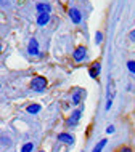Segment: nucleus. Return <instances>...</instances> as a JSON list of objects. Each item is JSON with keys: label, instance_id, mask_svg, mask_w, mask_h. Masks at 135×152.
Wrapping results in <instances>:
<instances>
[{"label": "nucleus", "instance_id": "1", "mask_svg": "<svg viewBox=\"0 0 135 152\" xmlns=\"http://www.w3.org/2000/svg\"><path fill=\"white\" fill-rule=\"evenodd\" d=\"M45 87H47L45 77H35V79H32V82H31V88L35 90V91H44Z\"/></svg>", "mask_w": 135, "mask_h": 152}, {"label": "nucleus", "instance_id": "2", "mask_svg": "<svg viewBox=\"0 0 135 152\" xmlns=\"http://www.w3.org/2000/svg\"><path fill=\"white\" fill-rule=\"evenodd\" d=\"M114 94H116V88H114V80H109V82H108V101H106V109H108V110H109V107L113 106Z\"/></svg>", "mask_w": 135, "mask_h": 152}, {"label": "nucleus", "instance_id": "3", "mask_svg": "<svg viewBox=\"0 0 135 152\" xmlns=\"http://www.w3.org/2000/svg\"><path fill=\"white\" fill-rule=\"evenodd\" d=\"M27 51H29L31 55H39V43H37V40H35V39H31Z\"/></svg>", "mask_w": 135, "mask_h": 152}, {"label": "nucleus", "instance_id": "4", "mask_svg": "<svg viewBox=\"0 0 135 152\" xmlns=\"http://www.w3.org/2000/svg\"><path fill=\"white\" fill-rule=\"evenodd\" d=\"M69 16H71V19L74 21L76 24L80 23V19H82V16H80V11L77 10V8H72L71 11H69Z\"/></svg>", "mask_w": 135, "mask_h": 152}, {"label": "nucleus", "instance_id": "5", "mask_svg": "<svg viewBox=\"0 0 135 152\" xmlns=\"http://www.w3.org/2000/svg\"><path fill=\"white\" fill-rule=\"evenodd\" d=\"M58 141H63V142H66V144H72V142H74V138L68 133H61V134H58Z\"/></svg>", "mask_w": 135, "mask_h": 152}, {"label": "nucleus", "instance_id": "6", "mask_svg": "<svg viewBox=\"0 0 135 152\" xmlns=\"http://www.w3.org/2000/svg\"><path fill=\"white\" fill-rule=\"evenodd\" d=\"M85 51H87V50H85L84 47H79V48L74 51V59H76V61H82V59L85 58Z\"/></svg>", "mask_w": 135, "mask_h": 152}, {"label": "nucleus", "instance_id": "7", "mask_svg": "<svg viewBox=\"0 0 135 152\" xmlns=\"http://www.w3.org/2000/svg\"><path fill=\"white\" fill-rule=\"evenodd\" d=\"M48 21H50V13H40V16L37 18V24H39V26H45Z\"/></svg>", "mask_w": 135, "mask_h": 152}, {"label": "nucleus", "instance_id": "8", "mask_svg": "<svg viewBox=\"0 0 135 152\" xmlns=\"http://www.w3.org/2000/svg\"><path fill=\"white\" fill-rule=\"evenodd\" d=\"M80 114H82V110H80V109L74 110V112H72V117L68 120V123H69V125H76V123H77V120L80 118Z\"/></svg>", "mask_w": 135, "mask_h": 152}, {"label": "nucleus", "instance_id": "9", "mask_svg": "<svg viewBox=\"0 0 135 152\" xmlns=\"http://www.w3.org/2000/svg\"><path fill=\"white\" fill-rule=\"evenodd\" d=\"M37 11H39V13H50V11H52L50 3H39V5H37Z\"/></svg>", "mask_w": 135, "mask_h": 152}, {"label": "nucleus", "instance_id": "10", "mask_svg": "<svg viewBox=\"0 0 135 152\" xmlns=\"http://www.w3.org/2000/svg\"><path fill=\"white\" fill-rule=\"evenodd\" d=\"M82 96H85V91L84 90H79L74 96H72V101H74V104H79L80 102V99H82Z\"/></svg>", "mask_w": 135, "mask_h": 152}, {"label": "nucleus", "instance_id": "11", "mask_svg": "<svg viewBox=\"0 0 135 152\" xmlns=\"http://www.w3.org/2000/svg\"><path fill=\"white\" fill-rule=\"evenodd\" d=\"M100 74V64H95L92 69H90V77H93V79H97V75Z\"/></svg>", "mask_w": 135, "mask_h": 152}, {"label": "nucleus", "instance_id": "12", "mask_svg": "<svg viewBox=\"0 0 135 152\" xmlns=\"http://www.w3.org/2000/svg\"><path fill=\"white\" fill-rule=\"evenodd\" d=\"M39 110H40V106L39 104H32V106L27 107V112H29V114H37Z\"/></svg>", "mask_w": 135, "mask_h": 152}, {"label": "nucleus", "instance_id": "13", "mask_svg": "<svg viewBox=\"0 0 135 152\" xmlns=\"http://www.w3.org/2000/svg\"><path fill=\"white\" fill-rule=\"evenodd\" d=\"M105 144H106V139H101V141L98 142V146H97V147H95V149H93L92 152H101V149L105 147Z\"/></svg>", "mask_w": 135, "mask_h": 152}, {"label": "nucleus", "instance_id": "14", "mask_svg": "<svg viewBox=\"0 0 135 152\" xmlns=\"http://www.w3.org/2000/svg\"><path fill=\"white\" fill-rule=\"evenodd\" d=\"M32 149H34V144H32V142H27V144L23 146L21 152H32Z\"/></svg>", "mask_w": 135, "mask_h": 152}, {"label": "nucleus", "instance_id": "15", "mask_svg": "<svg viewBox=\"0 0 135 152\" xmlns=\"http://www.w3.org/2000/svg\"><path fill=\"white\" fill-rule=\"evenodd\" d=\"M127 67H129L130 72L135 74V61H129V63H127Z\"/></svg>", "mask_w": 135, "mask_h": 152}, {"label": "nucleus", "instance_id": "16", "mask_svg": "<svg viewBox=\"0 0 135 152\" xmlns=\"http://www.w3.org/2000/svg\"><path fill=\"white\" fill-rule=\"evenodd\" d=\"M101 37H103V35H101V32H97V35H95V40H97V43H100L101 40H103Z\"/></svg>", "mask_w": 135, "mask_h": 152}, {"label": "nucleus", "instance_id": "17", "mask_svg": "<svg viewBox=\"0 0 135 152\" xmlns=\"http://www.w3.org/2000/svg\"><path fill=\"white\" fill-rule=\"evenodd\" d=\"M106 133H114V126H108V128H106Z\"/></svg>", "mask_w": 135, "mask_h": 152}, {"label": "nucleus", "instance_id": "18", "mask_svg": "<svg viewBox=\"0 0 135 152\" xmlns=\"http://www.w3.org/2000/svg\"><path fill=\"white\" fill-rule=\"evenodd\" d=\"M130 40H135V31L130 32Z\"/></svg>", "mask_w": 135, "mask_h": 152}, {"label": "nucleus", "instance_id": "19", "mask_svg": "<svg viewBox=\"0 0 135 152\" xmlns=\"http://www.w3.org/2000/svg\"><path fill=\"white\" fill-rule=\"evenodd\" d=\"M122 152H132V151H130L129 147H125V149H122Z\"/></svg>", "mask_w": 135, "mask_h": 152}, {"label": "nucleus", "instance_id": "20", "mask_svg": "<svg viewBox=\"0 0 135 152\" xmlns=\"http://www.w3.org/2000/svg\"><path fill=\"white\" fill-rule=\"evenodd\" d=\"M0 51H2V43H0Z\"/></svg>", "mask_w": 135, "mask_h": 152}, {"label": "nucleus", "instance_id": "21", "mask_svg": "<svg viewBox=\"0 0 135 152\" xmlns=\"http://www.w3.org/2000/svg\"><path fill=\"white\" fill-rule=\"evenodd\" d=\"M39 152H44V151H39Z\"/></svg>", "mask_w": 135, "mask_h": 152}]
</instances>
